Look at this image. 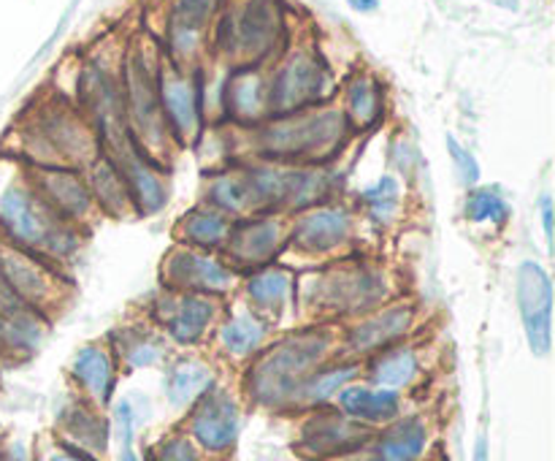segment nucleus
<instances>
[{"label": "nucleus", "mask_w": 555, "mask_h": 461, "mask_svg": "<svg viewBox=\"0 0 555 461\" xmlns=\"http://www.w3.org/2000/svg\"><path fill=\"white\" fill-rule=\"evenodd\" d=\"M242 282V274L233 269L222 253L182 247L171 244L160 260V285L168 291L206 293V296H228Z\"/></svg>", "instance_id": "ddd939ff"}, {"label": "nucleus", "mask_w": 555, "mask_h": 461, "mask_svg": "<svg viewBox=\"0 0 555 461\" xmlns=\"http://www.w3.org/2000/svg\"><path fill=\"white\" fill-rule=\"evenodd\" d=\"M372 361V380L385 388L404 390L415 383L417 372H421V361H417V353L410 345H390L385 350L374 353Z\"/></svg>", "instance_id": "c9c22d12"}, {"label": "nucleus", "mask_w": 555, "mask_h": 461, "mask_svg": "<svg viewBox=\"0 0 555 461\" xmlns=\"http://www.w3.org/2000/svg\"><path fill=\"white\" fill-rule=\"evenodd\" d=\"M287 226H291V217L276 215V212L238 217L233 220L222 255L238 274L282 260L287 247Z\"/></svg>", "instance_id": "dca6fc26"}, {"label": "nucleus", "mask_w": 555, "mask_h": 461, "mask_svg": "<svg viewBox=\"0 0 555 461\" xmlns=\"http://www.w3.org/2000/svg\"><path fill=\"white\" fill-rule=\"evenodd\" d=\"M412 325H415V304L401 302V298L393 302L390 298L383 307L361 315L347 329L345 347L350 353H356V356H374V353L404 340Z\"/></svg>", "instance_id": "4be33fe9"}, {"label": "nucleus", "mask_w": 555, "mask_h": 461, "mask_svg": "<svg viewBox=\"0 0 555 461\" xmlns=\"http://www.w3.org/2000/svg\"><path fill=\"white\" fill-rule=\"evenodd\" d=\"M81 171H85L92 201H95L101 217H106V220H139L122 174H119V168L101 150H98V155Z\"/></svg>", "instance_id": "c756f323"}, {"label": "nucleus", "mask_w": 555, "mask_h": 461, "mask_svg": "<svg viewBox=\"0 0 555 461\" xmlns=\"http://www.w3.org/2000/svg\"><path fill=\"white\" fill-rule=\"evenodd\" d=\"M334 87V74L318 49H285L269 71V117L331 103Z\"/></svg>", "instance_id": "9d476101"}, {"label": "nucleus", "mask_w": 555, "mask_h": 461, "mask_svg": "<svg viewBox=\"0 0 555 461\" xmlns=\"http://www.w3.org/2000/svg\"><path fill=\"white\" fill-rule=\"evenodd\" d=\"M160 108L166 119L177 152L195 150L206 139L209 128V108H206V90L201 68H179V65L160 60Z\"/></svg>", "instance_id": "f8f14e48"}, {"label": "nucleus", "mask_w": 555, "mask_h": 461, "mask_svg": "<svg viewBox=\"0 0 555 461\" xmlns=\"http://www.w3.org/2000/svg\"><path fill=\"white\" fill-rule=\"evenodd\" d=\"M515 302L524 320L531 353L545 358L553 347V280L534 258H524L515 269Z\"/></svg>", "instance_id": "f3484780"}, {"label": "nucleus", "mask_w": 555, "mask_h": 461, "mask_svg": "<svg viewBox=\"0 0 555 461\" xmlns=\"http://www.w3.org/2000/svg\"><path fill=\"white\" fill-rule=\"evenodd\" d=\"M65 434L92 453H103L108 445V423L98 412L87 410L85 405H70L63 410Z\"/></svg>", "instance_id": "ea45409f"}, {"label": "nucleus", "mask_w": 555, "mask_h": 461, "mask_svg": "<svg viewBox=\"0 0 555 461\" xmlns=\"http://www.w3.org/2000/svg\"><path fill=\"white\" fill-rule=\"evenodd\" d=\"M215 385V372L201 358H179L166 369V399L173 407H190Z\"/></svg>", "instance_id": "72a5a7b5"}, {"label": "nucleus", "mask_w": 555, "mask_h": 461, "mask_svg": "<svg viewBox=\"0 0 555 461\" xmlns=\"http://www.w3.org/2000/svg\"><path fill=\"white\" fill-rule=\"evenodd\" d=\"M369 439L366 426L350 421L345 412H331V415H312L301 432V450L314 459H328V456H345L361 448Z\"/></svg>", "instance_id": "393cba45"}, {"label": "nucleus", "mask_w": 555, "mask_h": 461, "mask_svg": "<svg viewBox=\"0 0 555 461\" xmlns=\"http://www.w3.org/2000/svg\"><path fill=\"white\" fill-rule=\"evenodd\" d=\"M428 448V426L421 415H401L385 423L374 453L377 461H421Z\"/></svg>", "instance_id": "7c9ffc66"}, {"label": "nucleus", "mask_w": 555, "mask_h": 461, "mask_svg": "<svg viewBox=\"0 0 555 461\" xmlns=\"http://www.w3.org/2000/svg\"><path fill=\"white\" fill-rule=\"evenodd\" d=\"M363 233L366 226L352 201H325L291 215L285 255H293L304 266H323L345 255L361 253Z\"/></svg>", "instance_id": "6e6552de"}, {"label": "nucleus", "mask_w": 555, "mask_h": 461, "mask_svg": "<svg viewBox=\"0 0 555 461\" xmlns=\"http://www.w3.org/2000/svg\"><path fill=\"white\" fill-rule=\"evenodd\" d=\"M0 236L60 269L79 258L87 242V231L70 226L43 204L14 157H0Z\"/></svg>", "instance_id": "f03ea898"}, {"label": "nucleus", "mask_w": 555, "mask_h": 461, "mask_svg": "<svg viewBox=\"0 0 555 461\" xmlns=\"http://www.w3.org/2000/svg\"><path fill=\"white\" fill-rule=\"evenodd\" d=\"M43 315L33 312H3L0 309V353H33L43 336Z\"/></svg>", "instance_id": "58836bf2"}, {"label": "nucleus", "mask_w": 555, "mask_h": 461, "mask_svg": "<svg viewBox=\"0 0 555 461\" xmlns=\"http://www.w3.org/2000/svg\"><path fill=\"white\" fill-rule=\"evenodd\" d=\"M341 114H345L347 125H350L352 136L372 133L383 125L385 112H388V101H385V87L369 71H358L350 79L341 85Z\"/></svg>", "instance_id": "a878e982"}, {"label": "nucleus", "mask_w": 555, "mask_h": 461, "mask_svg": "<svg viewBox=\"0 0 555 461\" xmlns=\"http://www.w3.org/2000/svg\"><path fill=\"white\" fill-rule=\"evenodd\" d=\"M0 274L9 282L14 296L38 315L54 307L70 287L60 266L49 264L47 258L30 249L5 242L3 236H0Z\"/></svg>", "instance_id": "4468645a"}, {"label": "nucleus", "mask_w": 555, "mask_h": 461, "mask_svg": "<svg viewBox=\"0 0 555 461\" xmlns=\"http://www.w3.org/2000/svg\"><path fill=\"white\" fill-rule=\"evenodd\" d=\"M27 182L33 184L43 204L54 212L57 217L68 220L70 226L81 228L90 233L95 222H101V212H98L95 201H92L90 184H87L85 171L74 166H25Z\"/></svg>", "instance_id": "2eb2a0df"}, {"label": "nucleus", "mask_w": 555, "mask_h": 461, "mask_svg": "<svg viewBox=\"0 0 555 461\" xmlns=\"http://www.w3.org/2000/svg\"><path fill=\"white\" fill-rule=\"evenodd\" d=\"M502 3H507V5H509V3H515V0H502Z\"/></svg>", "instance_id": "8fccbe9b"}, {"label": "nucleus", "mask_w": 555, "mask_h": 461, "mask_svg": "<svg viewBox=\"0 0 555 461\" xmlns=\"http://www.w3.org/2000/svg\"><path fill=\"white\" fill-rule=\"evenodd\" d=\"M393 296V271L366 249L309 266L296 280V304L331 318H361Z\"/></svg>", "instance_id": "7ed1b4c3"}, {"label": "nucleus", "mask_w": 555, "mask_h": 461, "mask_svg": "<svg viewBox=\"0 0 555 461\" xmlns=\"http://www.w3.org/2000/svg\"><path fill=\"white\" fill-rule=\"evenodd\" d=\"M139 421L141 415L130 396H125V399H119L114 405L108 434H114V439H117V461H141L139 450H135V428H139Z\"/></svg>", "instance_id": "a19ab883"}, {"label": "nucleus", "mask_w": 555, "mask_h": 461, "mask_svg": "<svg viewBox=\"0 0 555 461\" xmlns=\"http://www.w3.org/2000/svg\"><path fill=\"white\" fill-rule=\"evenodd\" d=\"M233 228V217L220 212L217 206L198 201L190 209L177 217L171 228L173 244L195 249H209V253H222L228 242V233Z\"/></svg>", "instance_id": "c85d7f7f"}, {"label": "nucleus", "mask_w": 555, "mask_h": 461, "mask_svg": "<svg viewBox=\"0 0 555 461\" xmlns=\"http://www.w3.org/2000/svg\"><path fill=\"white\" fill-rule=\"evenodd\" d=\"M160 57L144 47H130L119 63V81H122V108L125 123L141 150L157 163L168 166L177 155L171 136H168L166 119L160 108Z\"/></svg>", "instance_id": "0eeeda50"}, {"label": "nucleus", "mask_w": 555, "mask_h": 461, "mask_svg": "<svg viewBox=\"0 0 555 461\" xmlns=\"http://www.w3.org/2000/svg\"><path fill=\"white\" fill-rule=\"evenodd\" d=\"M253 182L258 212H276V215H296L314 204L341 199L345 174L339 163L328 166H285L269 161H242Z\"/></svg>", "instance_id": "1a4fd4ad"}, {"label": "nucleus", "mask_w": 555, "mask_h": 461, "mask_svg": "<svg viewBox=\"0 0 555 461\" xmlns=\"http://www.w3.org/2000/svg\"><path fill=\"white\" fill-rule=\"evenodd\" d=\"M114 347L119 350V358L128 363L130 369H146L157 367L166 358V342L157 336L152 329L144 325H133V329H117L112 334Z\"/></svg>", "instance_id": "e433bc0d"}, {"label": "nucleus", "mask_w": 555, "mask_h": 461, "mask_svg": "<svg viewBox=\"0 0 555 461\" xmlns=\"http://www.w3.org/2000/svg\"><path fill=\"white\" fill-rule=\"evenodd\" d=\"M296 280L298 271L291 269V264L274 260V264L242 274L238 287L247 298V307L263 320H271L285 315L296 304Z\"/></svg>", "instance_id": "5701e85b"}, {"label": "nucleus", "mask_w": 555, "mask_h": 461, "mask_svg": "<svg viewBox=\"0 0 555 461\" xmlns=\"http://www.w3.org/2000/svg\"><path fill=\"white\" fill-rule=\"evenodd\" d=\"M339 410L345 412L350 421L361 423V426H385V423L401 418L404 410V399L401 390L385 388V385H361L350 383L336 394Z\"/></svg>", "instance_id": "cd10ccee"}, {"label": "nucleus", "mask_w": 555, "mask_h": 461, "mask_svg": "<svg viewBox=\"0 0 555 461\" xmlns=\"http://www.w3.org/2000/svg\"><path fill=\"white\" fill-rule=\"evenodd\" d=\"M157 461H198V453L188 437H171L168 443H163Z\"/></svg>", "instance_id": "c03bdc74"}, {"label": "nucleus", "mask_w": 555, "mask_h": 461, "mask_svg": "<svg viewBox=\"0 0 555 461\" xmlns=\"http://www.w3.org/2000/svg\"><path fill=\"white\" fill-rule=\"evenodd\" d=\"M152 315L177 345H195L220 315V298L160 287L152 302Z\"/></svg>", "instance_id": "6ab92c4d"}, {"label": "nucleus", "mask_w": 555, "mask_h": 461, "mask_svg": "<svg viewBox=\"0 0 555 461\" xmlns=\"http://www.w3.org/2000/svg\"><path fill=\"white\" fill-rule=\"evenodd\" d=\"M540 217H542V233H545V247L547 255H553V242H555V217H553V195L542 193L540 195Z\"/></svg>", "instance_id": "a18cd8bd"}, {"label": "nucleus", "mask_w": 555, "mask_h": 461, "mask_svg": "<svg viewBox=\"0 0 555 461\" xmlns=\"http://www.w3.org/2000/svg\"><path fill=\"white\" fill-rule=\"evenodd\" d=\"M475 461H491V456H488V439L486 434H480L475 443Z\"/></svg>", "instance_id": "09e8293b"}, {"label": "nucleus", "mask_w": 555, "mask_h": 461, "mask_svg": "<svg viewBox=\"0 0 555 461\" xmlns=\"http://www.w3.org/2000/svg\"><path fill=\"white\" fill-rule=\"evenodd\" d=\"M222 119L233 130H247L269 119V74L260 65L231 68L220 92Z\"/></svg>", "instance_id": "412c9836"}, {"label": "nucleus", "mask_w": 555, "mask_h": 461, "mask_svg": "<svg viewBox=\"0 0 555 461\" xmlns=\"http://www.w3.org/2000/svg\"><path fill=\"white\" fill-rule=\"evenodd\" d=\"M231 161H269L285 166H328L339 163L352 141V130L339 103L304 108L296 114L269 117L247 130H233Z\"/></svg>", "instance_id": "f257e3e1"}, {"label": "nucleus", "mask_w": 555, "mask_h": 461, "mask_svg": "<svg viewBox=\"0 0 555 461\" xmlns=\"http://www.w3.org/2000/svg\"><path fill=\"white\" fill-rule=\"evenodd\" d=\"M390 166H393V171L390 174H396L404 184L417 182V174L423 171L421 150H417L412 141L399 139L396 144H390Z\"/></svg>", "instance_id": "37998d69"}, {"label": "nucleus", "mask_w": 555, "mask_h": 461, "mask_svg": "<svg viewBox=\"0 0 555 461\" xmlns=\"http://www.w3.org/2000/svg\"><path fill=\"white\" fill-rule=\"evenodd\" d=\"M347 5L358 14H374L379 9V0H347Z\"/></svg>", "instance_id": "49530a36"}, {"label": "nucleus", "mask_w": 555, "mask_h": 461, "mask_svg": "<svg viewBox=\"0 0 555 461\" xmlns=\"http://www.w3.org/2000/svg\"><path fill=\"white\" fill-rule=\"evenodd\" d=\"M70 374L95 405H108L114 390V358L106 347L85 345L70 361Z\"/></svg>", "instance_id": "2f4dec72"}, {"label": "nucleus", "mask_w": 555, "mask_h": 461, "mask_svg": "<svg viewBox=\"0 0 555 461\" xmlns=\"http://www.w3.org/2000/svg\"><path fill=\"white\" fill-rule=\"evenodd\" d=\"M201 201L217 206L220 212L231 215L233 220H238V217L260 215L258 201H255L253 182H249V174L242 161H231L225 163V166L215 168L211 174H206L204 190H201Z\"/></svg>", "instance_id": "bb28decb"}, {"label": "nucleus", "mask_w": 555, "mask_h": 461, "mask_svg": "<svg viewBox=\"0 0 555 461\" xmlns=\"http://www.w3.org/2000/svg\"><path fill=\"white\" fill-rule=\"evenodd\" d=\"M209 38L231 68H263L285 52V5L280 0H231L225 9H217Z\"/></svg>", "instance_id": "423d86ee"}, {"label": "nucleus", "mask_w": 555, "mask_h": 461, "mask_svg": "<svg viewBox=\"0 0 555 461\" xmlns=\"http://www.w3.org/2000/svg\"><path fill=\"white\" fill-rule=\"evenodd\" d=\"M358 372H361L358 363H336V367L320 363V367L309 374L307 383L301 385V390H298L296 405L320 407L325 405V401L336 399V394H339L345 385H350L352 380L358 377Z\"/></svg>", "instance_id": "4c0bfd02"}, {"label": "nucleus", "mask_w": 555, "mask_h": 461, "mask_svg": "<svg viewBox=\"0 0 555 461\" xmlns=\"http://www.w3.org/2000/svg\"><path fill=\"white\" fill-rule=\"evenodd\" d=\"M217 340H220L222 350L233 358L258 356L269 340V320H263L249 307L236 309L222 320Z\"/></svg>", "instance_id": "473e14b6"}, {"label": "nucleus", "mask_w": 555, "mask_h": 461, "mask_svg": "<svg viewBox=\"0 0 555 461\" xmlns=\"http://www.w3.org/2000/svg\"><path fill=\"white\" fill-rule=\"evenodd\" d=\"M242 432V410L228 390L211 385L201 399L193 401L190 437L209 453H225L236 445Z\"/></svg>", "instance_id": "aec40b11"}, {"label": "nucleus", "mask_w": 555, "mask_h": 461, "mask_svg": "<svg viewBox=\"0 0 555 461\" xmlns=\"http://www.w3.org/2000/svg\"><path fill=\"white\" fill-rule=\"evenodd\" d=\"M220 0H171L166 9V60L179 68H195L209 43Z\"/></svg>", "instance_id": "a211bd4d"}, {"label": "nucleus", "mask_w": 555, "mask_h": 461, "mask_svg": "<svg viewBox=\"0 0 555 461\" xmlns=\"http://www.w3.org/2000/svg\"><path fill=\"white\" fill-rule=\"evenodd\" d=\"M444 146H448V157L453 163V174L459 179V184L464 190L475 188V184L482 182V168L480 161L475 157V152L469 150L466 144H461L453 133L444 136Z\"/></svg>", "instance_id": "79ce46f5"}, {"label": "nucleus", "mask_w": 555, "mask_h": 461, "mask_svg": "<svg viewBox=\"0 0 555 461\" xmlns=\"http://www.w3.org/2000/svg\"><path fill=\"white\" fill-rule=\"evenodd\" d=\"M513 204L499 184H475L464 195V220L472 226L504 231L513 222Z\"/></svg>", "instance_id": "f704fd0d"}, {"label": "nucleus", "mask_w": 555, "mask_h": 461, "mask_svg": "<svg viewBox=\"0 0 555 461\" xmlns=\"http://www.w3.org/2000/svg\"><path fill=\"white\" fill-rule=\"evenodd\" d=\"M47 461H85V459H81L79 453H70V450L57 448V450H52V453L47 456Z\"/></svg>", "instance_id": "de8ad7c7"}, {"label": "nucleus", "mask_w": 555, "mask_h": 461, "mask_svg": "<svg viewBox=\"0 0 555 461\" xmlns=\"http://www.w3.org/2000/svg\"><path fill=\"white\" fill-rule=\"evenodd\" d=\"M352 206L358 209L366 228L379 233L393 231L404 222L406 215V184L388 171L363 190H358Z\"/></svg>", "instance_id": "b1692460"}, {"label": "nucleus", "mask_w": 555, "mask_h": 461, "mask_svg": "<svg viewBox=\"0 0 555 461\" xmlns=\"http://www.w3.org/2000/svg\"><path fill=\"white\" fill-rule=\"evenodd\" d=\"M98 150L95 128L85 112L63 95H49L22 114L9 157L25 166L85 168Z\"/></svg>", "instance_id": "20e7f679"}, {"label": "nucleus", "mask_w": 555, "mask_h": 461, "mask_svg": "<svg viewBox=\"0 0 555 461\" xmlns=\"http://www.w3.org/2000/svg\"><path fill=\"white\" fill-rule=\"evenodd\" d=\"M95 136L103 155L122 174L125 184L130 190V199H133L135 215L152 217L166 209L168 199H171V174H168V166L146 155L125 123L108 125V128L98 130Z\"/></svg>", "instance_id": "9b49d317"}, {"label": "nucleus", "mask_w": 555, "mask_h": 461, "mask_svg": "<svg viewBox=\"0 0 555 461\" xmlns=\"http://www.w3.org/2000/svg\"><path fill=\"white\" fill-rule=\"evenodd\" d=\"M334 345L336 334L331 329H304L282 336L280 342L260 350L249 367L244 380L247 394L263 407L296 405L301 385L320 363H325Z\"/></svg>", "instance_id": "39448f33"}]
</instances>
